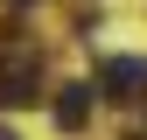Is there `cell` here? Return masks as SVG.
<instances>
[{
	"label": "cell",
	"instance_id": "obj_1",
	"mask_svg": "<svg viewBox=\"0 0 147 140\" xmlns=\"http://www.w3.org/2000/svg\"><path fill=\"white\" fill-rule=\"evenodd\" d=\"M42 98V63L28 49H7L0 56V105H35Z\"/></svg>",
	"mask_w": 147,
	"mask_h": 140
},
{
	"label": "cell",
	"instance_id": "obj_2",
	"mask_svg": "<svg viewBox=\"0 0 147 140\" xmlns=\"http://www.w3.org/2000/svg\"><path fill=\"white\" fill-rule=\"evenodd\" d=\"M98 91L119 98V105H140L147 98V56H105L98 63Z\"/></svg>",
	"mask_w": 147,
	"mask_h": 140
},
{
	"label": "cell",
	"instance_id": "obj_3",
	"mask_svg": "<svg viewBox=\"0 0 147 140\" xmlns=\"http://www.w3.org/2000/svg\"><path fill=\"white\" fill-rule=\"evenodd\" d=\"M91 112H98V91H91V84H63V91H56V126L63 133H84Z\"/></svg>",
	"mask_w": 147,
	"mask_h": 140
},
{
	"label": "cell",
	"instance_id": "obj_4",
	"mask_svg": "<svg viewBox=\"0 0 147 140\" xmlns=\"http://www.w3.org/2000/svg\"><path fill=\"white\" fill-rule=\"evenodd\" d=\"M7 7H42V0H7Z\"/></svg>",
	"mask_w": 147,
	"mask_h": 140
},
{
	"label": "cell",
	"instance_id": "obj_5",
	"mask_svg": "<svg viewBox=\"0 0 147 140\" xmlns=\"http://www.w3.org/2000/svg\"><path fill=\"white\" fill-rule=\"evenodd\" d=\"M0 140H14V133H7V126H0Z\"/></svg>",
	"mask_w": 147,
	"mask_h": 140
}]
</instances>
